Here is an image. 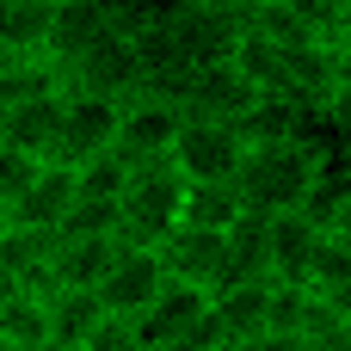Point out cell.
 Wrapping results in <instances>:
<instances>
[{"instance_id":"1","label":"cell","mask_w":351,"mask_h":351,"mask_svg":"<svg viewBox=\"0 0 351 351\" xmlns=\"http://www.w3.org/2000/svg\"><path fill=\"white\" fill-rule=\"evenodd\" d=\"M321 167H327L321 136L259 142V148H247V167H241V179H234V185H241V197H247V210H253V216H296V210L308 204V191H315Z\"/></svg>"},{"instance_id":"2","label":"cell","mask_w":351,"mask_h":351,"mask_svg":"<svg viewBox=\"0 0 351 351\" xmlns=\"http://www.w3.org/2000/svg\"><path fill=\"white\" fill-rule=\"evenodd\" d=\"M179 222H185V173L173 160L136 167L123 191V247H160Z\"/></svg>"},{"instance_id":"3","label":"cell","mask_w":351,"mask_h":351,"mask_svg":"<svg viewBox=\"0 0 351 351\" xmlns=\"http://www.w3.org/2000/svg\"><path fill=\"white\" fill-rule=\"evenodd\" d=\"M173 167L185 173V185H234L247 167V136L234 123L185 117V130L173 142Z\"/></svg>"},{"instance_id":"4","label":"cell","mask_w":351,"mask_h":351,"mask_svg":"<svg viewBox=\"0 0 351 351\" xmlns=\"http://www.w3.org/2000/svg\"><path fill=\"white\" fill-rule=\"evenodd\" d=\"M167 284H173V271H167L160 247H123V241H117V265H111V278L99 284V308L117 315V321H142V315L167 296Z\"/></svg>"},{"instance_id":"5","label":"cell","mask_w":351,"mask_h":351,"mask_svg":"<svg viewBox=\"0 0 351 351\" xmlns=\"http://www.w3.org/2000/svg\"><path fill=\"white\" fill-rule=\"evenodd\" d=\"M185 130V111L173 99H154V93H136L123 105V123H117V154L130 167H154V160H173V142Z\"/></svg>"},{"instance_id":"6","label":"cell","mask_w":351,"mask_h":351,"mask_svg":"<svg viewBox=\"0 0 351 351\" xmlns=\"http://www.w3.org/2000/svg\"><path fill=\"white\" fill-rule=\"evenodd\" d=\"M241 31H247V12L228 6V0H179V12H173V37L191 56V68L228 62L234 43H241Z\"/></svg>"},{"instance_id":"7","label":"cell","mask_w":351,"mask_h":351,"mask_svg":"<svg viewBox=\"0 0 351 351\" xmlns=\"http://www.w3.org/2000/svg\"><path fill=\"white\" fill-rule=\"evenodd\" d=\"M68 93H93V99H117V105H130L136 93H142V56H136V43L130 37H105V43H93L68 74Z\"/></svg>"},{"instance_id":"8","label":"cell","mask_w":351,"mask_h":351,"mask_svg":"<svg viewBox=\"0 0 351 351\" xmlns=\"http://www.w3.org/2000/svg\"><path fill=\"white\" fill-rule=\"evenodd\" d=\"M117 123L123 105L117 99H93V93H62V167H86L93 154L117 148Z\"/></svg>"},{"instance_id":"9","label":"cell","mask_w":351,"mask_h":351,"mask_svg":"<svg viewBox=\"0 0 351 351\" xmlns=\"http://www.w3.org/2000/svg\"><path fill=\"white\" fill-rule=\"evenodd\" d=\"M259 105V86H247V74L234 62H204L191 68V86H185V117H210V123H234Z\"/></svg>"},{"instance_id":"10","label":"cell","mask_w":351,"mask_h":351,"mask_svg":"<svg viewBox=\"0 0 351 351\" xmlns=\"http://www.w3.org/2000/svg\"><path fill=\"white\" fill-rule=\"evenodd\" d=\"M160 259H167L173 284H197V290H210V296H216V284H222V265H228V234L179 222V228L160 241Z\"/></svg>"},{"instance_id":"11","label":"cell","mask_w":351,"mask_h":351,"mask_svg":"<svg viewBox=\"0 0 351 351\" xmlns=\"http://www.w3.org/2000/svg\"><path fill=\"white\" fill-rule=\"evenodd\" d=\"M117 25H111V0H56L49 6V62L68 74L93 43H105Z\"/></svg>"},{"instance_id":"12","label":"cell","mask_w":351,"mask_h":351,"mask_svg":"<svg viewBox=\"0 0 351 351\" xmlns=\"http://www.w3.org/2000/svg\"><path fill=\"white\" fill-rule=\"evenodd\" d=\"M0 142L19 148V154H31V160H56L62 154V93L0 111Z\"/></svg>"},{"instance_id":"13","label":"cell","mask_w":351,"mask_h":351,"mask_svg":"<svg viewBox=\"0 0 351 351\" xmlns=\"http://www.w3.org/2000/svg\"><path fill=\"white\" fill-rule=\"evenodd\" d=\"M74 197H80V185H74V167L49 160V167L37 173V185L25 191V204H19L6 222H19V228H37V234H62V222H68Z\"/></svg>"},{"instance_id":"14","label":"cell","mask_w":351,"mask_h":351,"mask_svg":"<svg viewBox=\"0 0 351 351\" xmlns=\"http://www.w3.org/2000/svg\"><path fill=\"white\" fill-rule=\"evenodd\" d=\"M117 265V241H74L56 234V259H49V290H86L99 296V284Z\"/></svg>"},{"instance_id":"15","label":"cell","mask_w":351,"mask_h":351,"mask_svg":"<svg viewBox=\"0 0 351 351\" xmlns=\"http://www.w3.org/2000/svg\"><path fill=\"white\" fill-rule=\"evenodd\" d=\"M321 241H327V228L308 222L302 210L296 216H271V284H308Z\"/></svg>"},{"instance_id":"16","label":"cell","mask_w":351,"mask_h":351,"mask_svg":"<svg viewBox=\"0 0 351 351\" xmlns=\"http://www.w3.org/2000/svg\"><path fill=\"white\" fill-rule=\"evenodd\" d=\"M222 284H271V216H241L228 228V265H222ZM216 284V290H222Z\"/></svg>"},{"instance_id":"17","label":"cell","mask_w":351,"mask_h":351,"mask_svg":"<svg viewBox=\"0 0 351 351\" xmlns=\"http://www.w3.org/2000/svg\"><path fill=\"white\" fill-rule=\"evenodd\" d=\"M210 308H216V327H222L228 339L253 346V339L271 327V284H222V290L210 296Z\"/></svg>"},{"instance_id":"18","label":"cell","mask_w":351,"mask_h":351,"mask_svg":"<svg viewBox=\"0 0 351 351\" xmlns=\"http://www.w3.org/2000/svg\"><path fill=\"white\" fill-rule=\"evenodd\" d=\"M99 321H105L99 296H86V290H49V351H80Z\"/></svg>"},{"instance_id":"19","label":"cell","mask_w":351,"mask_h":351,"mask_svg":"<svg viewBox=\"0 0 351 351\" xmlns=\"http://www.w3.org/2000/svg\"><path fill=\"white\" fill-rule=\"evenodd\" d=\"M49 6L56 0H0V43L12 56H49Z\"/></svg>"},{"instance_id":"20","label":"cell","mask_w":351,"mask_h":351,"mask_svg":"<svg viewBox=\"0 0 351 351\" xmlns=\"http://www.w3.org/2000/svg\"><path fill=\"white\" fill-rule=\"evenodd\" d=\"M241 136H247V148H259V142H290V136H315V123L290 105V99H278V93H259V105L241 117Z\"/></svg>"},{"instance_id":"21","label":"cell","mask_w":351,"mask_h":351,"mask_svg":"<svg viewBox=\"0 0 351 351\" xmlns=\"http://www.w3.org/2000/svg\"><path fill=\"white\" fill-rule=\"evenodd\" d=\"M241 216H247L241 185H185V222H191V228H216V234H228Z\"/></svg>"},{"instance_id":"22","label":"cell","mask_w":351,"mask_h":351,"mask_svg":"<svg viewBox=\"0 0 351 351\" xmlns=\"http://www.w3.org/2000/svg\"><path fill=\"white\" fill-rule=\"evenodd\" d=\"M228 62L247 74V86H259V93H284V49H278L265 31H253V25H247Z\"/></svg>"},{"instance_id":"23","label":"cell","mask_w":351,"mask_h":351,"mask_svg":"<svg viewBox=\"0 0 351 351\" xmlns=\"http://www.w3.org/2000/svg\"><path fill=\"white\" fill-rule=\"evenodd\" d=\"M0 333L12 351H49V296L25 290L6 315H0Z\"/></svg>"},{"instance_id":"24","label":"cell","mask_w":351,"mask_h":351,"mask_svg":"<svg viewBox=\"0 0 351 351\" xmlns=\"http://www.w3.org/2000/svg\"><path fill=\"white\" fill-rule=\"evenodd\" d=\"M247 25H253V31H265L284 56H290V49H302V43H321V37L308 31V19L296 12V0H265V6H253V12H247Z\"/></svg>"},{"instance_id":"25","label":"cell","mask_w":351,"mask_h":351,"mask_svg":"<svg viewBox=\"0 0 351 351\" xmlns=\"http://www.w3.org/2000/svg\"><path fill=\"white\" fill-rule=\"evenodd\" d=\"M130 179H136V167H130L117 148H111V154H93L86 167H74V185H80V197H105V204H123Z\"/></svg>"},{"instance_id":"26","label":"cell","mask_w":351,"mask_h":351,"mask_svg":"<svg viewBox=\"0 0 351 351\" xmlns=\"http://www.w3.org/2000/svg\"><path fill=\"white\" fill-rule=\"evenodd\" d=\"M62 234L74 241H123V204H105V197H74Z\"/></svg>"},{"instance_id":"27","label":"cell","mask_w":351,"mask_h":351,"mask_svg":"<svg viewBox=\"0 0 351 351\" xmlns=\"http://www.w3.org/2000/svg\"><path fill=\"white\" fill-rule=\"evenodd\" d=\"M49 160H31V154H19V148H6L0 142V222L25 204V191L37 185V173H43Z\"/></svg>"},{"instance_id":"28","label":"cell","mask_w":351,"mask_h":351,"mask_svg":"<svg viewBox=\"0 0 351 351\" xmlns=\"http://www.w3.org/2000/svg\"><path fill=\"white\" fill-rule=\"evenodd\" d=\"M321 148L333 154V160H351V74L333 86V99L321 105Z\"/></svg>"},{"instance_id":"29","label":"cell","mask_w":351,"mask_h":351,"mask_svg":"<svg viewBox=\"0 0 351 351\" xmlns=\"http://www.w3.org/2000/svg\"><path fill=\"white\" fill-rule=\"evenodd\" d=\"M308 315H315L308 284H271V327L265 333H302L308 339Z\"/></svg>"},{"instance_id":"30","label":"cell","mask_w":351,"mask_h":351,"mask_svg":"<svg viewBox=\"0 0 351 351\" xmlns=\"http://www.w3.org/2000/svg\"><path fill=\"white\" fill-rule=\"evenodd\" d=\"M80 351H148V339H142V327H136V321L105 315V321L86 333V346H80Z\"/></svg>"},{"instance_id":"31","label":"cell","mask_w":351,"mask_h":351,"mask_svg":"<svg viewBox=\"0 0 351 351\" xmlns=\"http://www.w3.org/2000/svg\"><path fill=\"white\" fill-rule=\"evenodd\" d=\"M253 351H315V346H308L302 333H259V339H253Z\"/></svg>"},{"instance_id":"32","label":"cell","mask_w":351,"mask_h":351,"mask_svg":"<svg viewBox=\"0 0 351 351\" xmlns=\"http://www.w3.org/2000/svg\"><path fill=\"white\" fill-rule=\"evenodd\" d=\"M327 234H339V241H351V191L339 197V210L327 216Z\"/></svg>"},{"instance_id":"33","label":"cell","mask_w":351,"mask_h":351,"mask_svg":"<svg viewBox=\"0 0 351 351\" xmlns=\"http://www.w3.org/2000/svg\"><path fill=\"white\" fill-rule=\"evenodd\" d=\"M19 296H25V284H19V278H12V271L0 265V315H6V308H12Z\"/></svg>"},{"instance_id":"34","label":"cell","mask_w":351,"mask_h":351,"mask_svg":"<svg viewBox=\"0 0 351 351\" xmlns=\"http://www.w3.org/2000/svg\"><path fill=\"white\" fill-rule=\"evenodd\" d=\"M333 49H339V62H346V74H351V25L339 31V43H333Z\"/></svg>"},{"instance_id":"35","label":"cell","mask_w":351,"mask_h":351,"mask_svg":"<svg viewBox=\"0 0 351 351\" xmlns=\"http://www.w3.org/2000/svg\"><path fill=\"white\" fill-rule=\"evenodd\" d=\"M12 62H19V56H12V49H6V43H0V74H6V68H12Z\"/></svg>"},{"instance_id":"36","label":"cell","mask_w":351,"mask_h":351,"mask_svg":"<svg viewBox=\"0 0 351 351\" xmlns=\"http://www.w3.org/2000/svg\"><path fill=\"white\" fill-rule=\"evenodd\" d=\"M228 6H241V12H253V6H265V0H228Z\"/></svg>"},{"instance_id":"37","label":"cell","mask_w":351,"mask_h":351,"mask_svg":"<svg viewBox=\"0 0 351 351\" xmlns=\"http://www.w3.org/2000/svg\"><path fill=\"white\" fill-rule=\"evenodd\" d=\"M0 351H12V346H6V333H0Z\"/></svg>"}]
</instances>
